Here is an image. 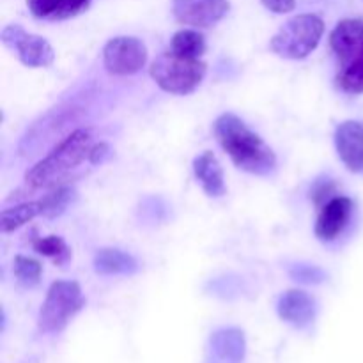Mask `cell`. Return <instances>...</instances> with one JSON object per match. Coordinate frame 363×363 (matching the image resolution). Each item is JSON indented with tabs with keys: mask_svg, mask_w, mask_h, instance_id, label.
Instances as JSON below:
<instances>
[{
	"mask_svg": "<svg viewBox=\"0 0 363 363\" xmlns=\"http://www.w3.org/2000/svg\"><path fill=\"white\" fill-rule=\"evenodd\" d=\"M45 197L38 199V201L20 202L13 208H6L2 211V233H13V230L20 229L25 223L34 220L35 216L45 215Z\"/></svg>",
	"mask_w": 363,
	"mask_h": 363,
	"instance_id": "cell-17",
	"label": "cell"
},
{
	"mask_svg": "<svg viewBox=\"0 0 363 363\" xmlns=\"http://www.w3.org/2000/svg\"><path fill=\"white\" fill-rule=\"evenodd\" d=\"M215 137L234 165L255 176H269L277 169L273 149L234 113H222L215 121Z\"/></svg>",
	"mask_w": 363,
	"mask_h": 363,
	"instance_id": "cell-1",
	"label": "cell"
},
{
	"mask_svg": "<svg viewBox=\"0 0 363 363\" xmlns=\"http://www.w3.org/2000/svg\"><path fill=\"white\" fill-rule=\"evenodd\" d=\"M291 277H293L296 282H303V284H319L325 280V272L315 266H305V264H298L291 269Z\"/></svg>",
	"mask_w": 363,
	"mask_h": 363,
	"instance_id": "cell-23",
	"label": "cell"
},
{
	"mask_svg": "<svg viewBox=\"0 0 363 363\" xmlns=\"http://www.w3.org/2000/svg\"><path fill=\"white\" fill-rule=\"evenodd\" d=\"M108 155H110L108 145H106L105 142H99V144H94V147H92L89 162H91L92 165H96V163H101Z\"/></svg>",
	"mask_w": 363,
	"mask_h": 363,
	"instance_id": "cell-25",
	"label": "cell"
},
{
	"mask_svg": "<svg viewBox=\"0 0 363 363\" xmlns=\"http://www.w3.org/2000/svg\"><path fill=\"white\" fill-rule=\"evenodd\" d=\"M74 191L71 190L69 186H59L53 188L48 195H45V202H46V209H45V216H57L67 208L71 201H73Z\"/></svg>",
	"mask_w": 363,
	"mask_h": 363,
	"instance_id": "cell-22",
	"label": "cell"
},
{
	"mask_svg": "<svg viewBox=\"0 0 363 363\" xmlns=\"http://www.w3.org/2000/svg\"><path fill=\"white\" fill-rule=\"evenodd\" d=\"M339 85L347 94H362L363 92V55L351 60L339 77Z\"/></svg>",
	"mask_w": 363,
	"mask_h": 363,
	"instance_id": "cell-21",
	"label": "cell"
},
{
	"mask_svg": "<svg viewBox=\"0 0 363 363\" xmlns=\"http://www.w3.org/2000/svg\"><path fill=\"white\" fill-rule=\"evenodd\" d=\"M85 298L73 280H57L50 286L41 305L38 325L43 333H59L84 308Z\"/></svg>",
	"mask_w": 363,
	"mask_h": 363,
	"instance_id": "cell-5",
	"label": "cell"
},
{
	"mask_svg": "<svg viewBox=\"0 0 363 363\" xmlns=\"http://www.w3.org/2000/svg\"><path fill=\"white\" fill-rule=\"evenodd\" d=\"M245 358V335L238 328L218 330L208 344L206 363H241Z\"/></svg>",
	"mask_w": 363,
	"mask_h": 363,
	"instance_id": "cell-12",
	"label": "cell"
},
{
	"mask_svg": "<svg viewBox=\"0 0 363 363\" xmlns=\"http://www.w3.org/2000/svg\"><path fill=\"white\" fill-rule=\"evenodd\" d=\"M229 9V0H172L174 18L191 28L215 27Z\"/></svg>",
	"mask_w": 363,
	"mask_h": 363,
	"instance_id": "cell-8",
	"label": "cell"
},
{
	"mask_svg": "<svg viewBox=\"0 0 363 363\" xmlns=\"http://www.w3.org/2000/svg\"><path fill=\"white\" fill-rule=\"evenodd\" d=\"M2 43L13 50L27 67H46L55 60V52L45 38L30 34L16 23L4 27Z\"/></svg>",
	"mask_w": 363,
	"mask_h": 363,
	"instance_id": "cell-7",
	"label": "cell"
},
{
	"mask_svg": "<svg viewBox=\"0 0 363 363\" xmlns=\"http://www.w3.org/2000/svg\"><path fill=\"white\" fill-rule=\"evenodd\" d=\"M94 269L101 275H131L138 269L133 255L117 248H101L94 255Z\"/></svg>",
	"mask_w": 363,
	"mask_h": 363,
	"instance_id": "cell-16",
	"label": "cell"
},
{
	"mask_svg": "<svg viewBox=\"0 0 363 363\" xmlns=\"http://www.w3.org/2000/svg\"><path fill=\"white\" fill-rule=\"evenodd\" d=\"M32 247H34V250L38 252V254L53 259L57 264H64V262L71 257V250L67 248L66 241L59 236L35 238V240L32 241Z\"/></svg>",
	"mask_w": 363,
	"mask_h": 363,
	"instance_id": "cell-19",
	"label": "cell"
},
{
	"mask_svg": "<svg viewBox=\"0 0 363 363\" xmlns=\"http://www.w3.org/2000/svg\"><path fill=\"white\" fill-rule=\"evenodd\" d=\"M13 273L18 279V282L27 287H34L41 280L43 266L35 259L25 257V255H16L13 262Z\"/></svg>",
	"mask_w": 363,
	"mask_h": 363,
	"instance_id": "cell-20",
	"label": "cell"
},
{
	"mask_svg": "<svg viewBox=\"0 0 363 363\" xmlns=\"http://www.w3.org/2000/svg\"><path fill=\"white\" fill-rule=\"evenodd\" d=\"M194 172L197 181L201 183L202 190L209 197H223L227 191L225 177H223V169L220 165L218 158L211 151H204L194 160Z\"/></svg>",
	"mask_w": 363,
	"mask_h": 363,
	"instance_id": "cell-14",
	"label": "cell"
},
{
	"mask_svg": "<svg viewBox=\"0 0 363 363\" xmlns=\"http://www.w3.org/2000/svg\"><path fill=\"white\" fill-rule=\"evenodd\" d=\"M335 149L347 170L363 174V123L344 121L335 130Z\"/></svg>",
	"mask_w": 363,
	"mask_h": 363,
	"instance_id": "cell-9",
	"label": "cell"
},
{
	"mask_svg": "<svg viewBox=\"0 0 363 363\" xmlns=\"http://www.w3.org/2000/svg\"><path fill=\"white\" fill-rule=\"evenodd\" d=\"M325 21L318 14H298L287 20L269 41V48L282 59L300 60L318 48Z\"/></svg>",
	"mask_w": 363,
	"mask_h": 363,
	"instance_id": "cell-4",
	"label": "cell"
},
{
	"mask_svg": "<svg viewBox=\"0 0 363 363\" xmlns=\"http://www.w3.org/2000/svg\"><path fill=\"white\" fill-rule=\"evenodd\" d=\"M353 215V201L350 197H333L323 204L315 223V236L321 241H333L342 234Z\"/></svg>",
	"mask_w": 363,
	"mask_h": 363,
	"instance_id": "cell-10",
	"label": "cell"
},
{
	"mask_svg": "<svg viewBox=\"0 0 363 363\" xmlns=\"http://www.w3.org/2000/svg\"><path fill=\"white\" fill-rule=\"evenodd\" d=\"M261 2L266 9H269L272 13L277 14L291 13V11H294V7H296V0H261Z\"/></svg>",
	"mask_w": 363,
	"mask_h": 363,
	"instance_id": "cell-24",
	"label": "cell"
},
{
	"mask_svg": "<svg viewBox=\"0 0 363 363\" xmlns=\"http://www.w3.org/2000/svg\"><path fill=\"white\" fill-rule=\"evenodd\" d=\"M170 50L179 55L201 59L206 52V38L197 28H183L172 35Z\"/></svg>",
	"mask_w": 363,
	"mask_h": 363,
	"instance_id": "cell-18",
	"label": "cell"
},
{
	"mask_svg": "<svg viewBox=\"0 0 363 363\" xmlns=\"http://www.w3.org/2000/svg\"><path fill=\"white\" fill-rule=\"evenodd\" d=\"M149 73L162 91L186 96L202 84L208 73V64L201 59L179 55L169 50L152 60Z\"/></svg>",
	"mask_w": 363,
	"mask_h": 363,
	"instance_id": "cell-3",
	"label": "cell"
},
{
	"mask_svg": "<svg viewBox=\"0 0 363 363\" xmlns=\"http://www.w3.org/2000/svg\"><path fill=\"white\" fill-rule=\"evenodd\" d=\"M147 62V48L133 35H117L103 48V66L110 74L128 77L142 69Z\"/></svg>",
	"mask_w": 363,
	"mask_h": 363,
	"instance_id": "cell-6",
	"label": "cell"
},
{
	"mask_svg": "<svg viewBox=\"0 0 363 363\" xmlns=\"http://www.w3.org/2000/svg\"><path fill=\"white\" fill-rule=\"evenodd\" d=\"M92 0H27V6L35 18L41 20H67L84 13Z\"/></svg>",
	"mask_w": 363,
	"mask_h": 363,
	"instance_id": "cell-15",
	"label": "cell"
},
{
	"mask_svg": "<svg viewBox=\"0 0 363 363\" xmlns=\"http://www.w3.org/2000/svg\"><path fill=\"white\" fill-rule=\"evenodd\" d=\"M277 312L282 321L289 323L294 328H307L311 323H314L318 305L314 298L305 291L291 289L280 296Z\"/></svg>",
	"mask_w": 363,
	"mask_h": 363,
	"instance_id": "cell-11",
	"label": "cell"
},
{
	"mask_svg": "<svg viewBox=\"0 0 363 363\" xmlns=\"http://www.w3.org/2000/svg\"><path fill=\"white\" fill-rule=\"evenodd\" d=\"M92 147H94V135H92V130H89V128H78V130L71 131L45 158L39 160L25 174V184L30 190L59 186L60 181L71 170L77 169L85 160L89 162Z\"/></svg>",
	"mask_w": 363,
	"mask_h": 363,
	"instance_id": "cell-2",
	"label": "cell"
},
{
	"mask_svg": "<svg viewBox=\"0 0 363 363\" xmlns=\"http://www.w3.org/2000/svg\"><path fill=\"white\" fill-rule=\"evenodd\" d=\"M330 46L333 52L347 62L363 55V21L347 18L337 23L330 34Z\"/></svg>",
	"mask_w": 363,
	"mask_h": 363,
	"instance_id": "cell-13",
	"label": "cell"
}]
</instances>
